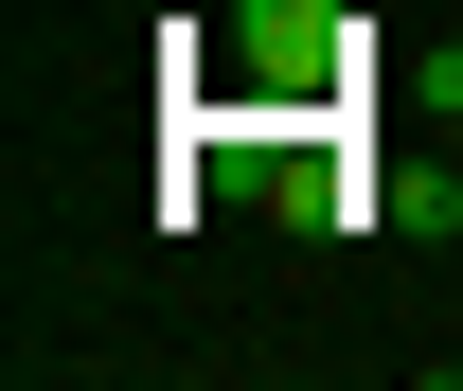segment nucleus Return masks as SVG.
I'll list each match as a JSON object with an SVG mask.
<instances>
[{
  "mask_svg": "<svg viewBox=\"0 0 463 391\" xmlns=\"http://www.w3.org/2000/svg\"><path fill=\"white\" fill-rule=\"evenodd\" d=\"M232 36L268 71H339V0H232Z\"/></svg>",
  "mask_w": 463,
  "mask_h": 391,
  "instance_id": "f257e3e1",
  "label": "nucleus"
}]
</instances>
